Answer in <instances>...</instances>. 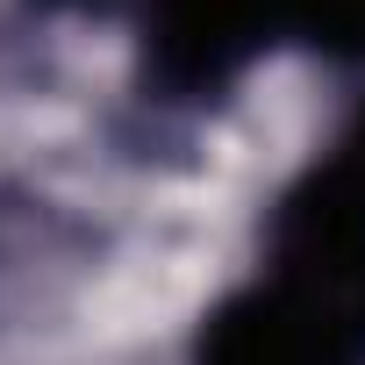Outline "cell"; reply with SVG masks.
Here are the masks:
<instances>
[{
	"label": "cell",
	"mask_w": 365,
	"mask_h": 365,
	"mask_svg": "<svg viewBox=\"0 0 365 365\" xmlns=\"http://www.w3.org/2000/svg\"><path fill=\"white\" fill-rule=\"evenodd\" d=\"M36 15H129V0H22Z\"/></svg>",
	"instance_id": "obj_4"
},
{
	"label": "cell",
	"mask_w": 365,
	"mask_h": 365,
	"mask_svg": "<svg viewBox=\"0 0 365 365\" xmlns=\"http://www.w3.org/2000/svg\"><path fill=\"white\" fill-rule=\"evenodd\" d=\"M279 51L365 79V0H279Z\"/></svg>",
	"instance_id": "obj_3"
},
{
	"label": "cell",
	"mask_w": 365,
	"mask_h": 365,
	"mask_svg": "<svg viewBox=\"0 0 365 365\" xmlns=\"http://www.w3.org/2000/svg\"><path fill=\"white\" fill-rule=\"evenodd\" d=\"M279 58V0H129V101L158 122H208Z\"/></svg>",
	"instance_id": "obj_2"
},
{
	"label": "cell",
	"mask_w": 365,
	"mask_h": 365,
	"mask_svg": "<svg viewBox=\"0 0 365 365\" xmlns=\"http://www.w3.org/2000/svg\"><path fill=\"white\" fill-rule=\"evenodd\" d=\"M187 365H365V79L265 194L251 258L201 308Z\"/></svg>",
	"instance_id": "obj_1"
}]
</instances>
